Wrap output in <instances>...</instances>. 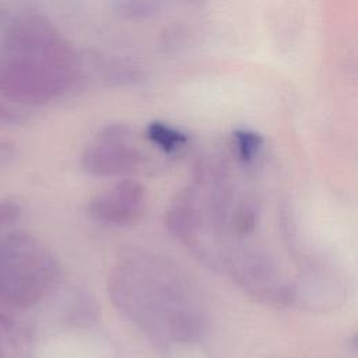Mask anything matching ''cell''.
Segmentation results:
<instances>
[{"instance_id":"obj_1","label":"cell","mask_w":358,"mask_h":358,"mask_svg":"<svg viewBox=\"0 0 358 358\" xmlns=\"http://www.w3.org/2000/svg\"><path fill=\"white\" fill-rule=\"evenodd\" d=\"M108 292L117 310L161 345L197 341L206 331L199 289L166 256L144 248L122 250L110 267Z\"/></svg>"},{"instance_id":"obj_2","label":"cell","mask_w":358,"mask_h":358,"mask_svg":"<svg viewBox=\"0 0 358 358\" xmlns=\"http://www.w3.org/2000/svg\"><path fill=\"white\" fill-rule=\"evenodd\" d=\"M69 41L45 15L15 17L0 43V96L21 105H43L63 96L78 77Z\"/></svg>"},{"instance_id":"obj_3","label":"cell","mask_w":358,"mask_h":358,"mask_svg":"<svg viewBox=\"0 0 358 358\" xmlns=\"http://www.w3.org/2000/svg\"><path fill=\"white\" fill-rule=\"evenodd\" d=\"M55 255L35 235L15 231L0 238V309H27L59 282Z\"/></svg>"},{"instance_id":"obj_4","label":"cell","mask_w":358,"mask_h":358,"mask_svg":"<svg viewBox=\"0 0 358 358\" xmlns=\"http://www.w3.org/2000/svg\"><path fill=\"white\" fill-rule=\"evenodd\" d=\"M140 161L141 152L134 141V133L123 122L103 126L81 154L84 171L102 178L131 172Z\"/></svg>"},{"instance_id":"obj_5","label":"cell","mask_w":358,"mask_h":358,"mask_svg":"<svg viewBox=\"0 0 358 358\" xmlns=\"http://www.w3.org/2000/svg\"><path fill=\"white\" fill-rule=\"evenodd\" d=\"M145 189L136 180H120L96 194L87 207L90 217L112 227H124L137 222L145 210Z\"/></svg>"},{"instance_id":"obj_6","label":"cell","mask_w":358,"mask_h":358,"mask_svg":"<svg viewBox=\"0 0 358 358\" xmlns=\"http://www.w3.org/2000/svg\"><path fill=\"white\" fill-rule=\"evenodd\" d=\"M147 137L155 147L168 154L179 151L187 143L185 133L164 122H151L147 126Z\"/></svg>"},{"instance_id":"obj_7","label":"cell","mask_w":358,"mask_h":358,"mask_svg":"<svg viewBox=\"0 0 358 358\" xmlns=\"http://www.w3.org/2000/svg\"><path fill=\"white\" fill-rule=\"evenodd\" d=\"M231 147L234 155L242 164L253 162L262 152L263 137L250 129H238L232 133Z\"/></svg>"},{"instance_id":"obj_8","label":"cell","mask_w":358,"mask_h":358,"mask_svg":"<svg viewBox=\"0 0 358 358\" xmlns=\"http://www.w3.org/2000/svg\"><path fill=\"white\" fill-rule=\"evenodd\" d=\"M117 6L122 14L131 18H147L157 14L161 8V4L154 1H124L119 3Z\"/></svg>"},{"instance_id":"obj_9","label":"cell","mask_w":358,"mask_h":358,"mask_svg":"<svg viewBox=\"0 0 358 358\" xmlns=\"http://www.w3.org/2000/svg\"><path fill=\"white\" fill-rule=\"evenodd\" d=\"M21 215V207L11 200L0 201V228L17 221Z\"/></svg>"},{"instance_id":"obj_10","label":"cell","mask_w":358,"mask_h":358,"mask_svg":"<svg viewBox=\"0 0 358 358\" xmlns=\"http://www.w3.org/2000/svg\"><path fill=\"white\" fill-rule=\"evenodd\" d=\"M0 358H3V351H1V344H0Z\"/></svg>"}]
</instances>
